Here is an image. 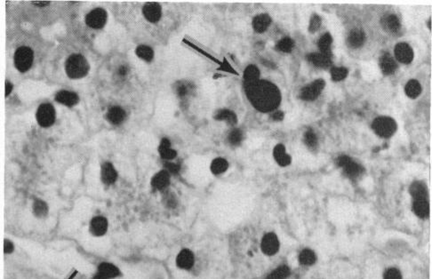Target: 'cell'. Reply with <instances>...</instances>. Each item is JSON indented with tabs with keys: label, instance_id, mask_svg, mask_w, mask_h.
<instances>
[{
	"label": "cell",
	"instance_id": "1",
	"mask_svg": "<svg viewBox=\"0 0 432 279\" xmlns=\"http://www.w3.org/2000/svg\"><path fill=\"white\" fill-rule=\"evenodd\" d=\"M244 87L247 99L259 112H274L281 102V93L272 82L259 79Z\"/></svg>",
	"mask_w": 432,
	"mask_h": 279
},
{
	"label": "cell",
	"instance_id": "2",
	"mask_svg": "<svg viewBox=\"0 0 432 279\" xmlns=\"http://www.w3.org/2000/svg\"><path fill=\"white\" fill-rule=\"evenodd\" d=\"M89 63L82 55L75 54L70 56L65 62L66 74L72 79H79L89 72Z\"/></svg>",
	"mask_w": 432,
	"mask_h": 279
},
{
	"label": "cell",
	"instance_id": "3",
	"mask_svg": "<svg viewBox=\"0 0 432 279\" xmlns=\"http://www.w3.org/2000/svg\"><path fill=\"white\" fill-rule=\"evenodd\" d=\"M373 130L380 137L390 138L397 130V123L390 117H379L373 120Z\"/></svg>",
	"mask_w": 432,
	"mask_h": 279
},
{
	"label": "cell",
	"instance_id": "4",
	"mask_svg": "<svg viewBox=\"0 0 432 279\" xmlns=\"http://www.w3.org/2000/svg\"><path fill=\"white\" fill-rule=\"evenodd\" d=\"M33 51L28 46H20L15 54V64L16 69L24 73L29 71L33 63Z\"/></svg>",
	"mask_w": 432,
	"mask_h": 279
},
{
	"label": "cell",
	"instance_id": "5",
	"mask_svg": "<svg viewBox=\"0 0 432 279\" xmlns=\"http://www.w3.org/2000/svg\"><path fill=\"white\" fill-rule=\"evenodd\" d=\"M338 167L343 169L344 174L351 179L359 177L364 173V168L357 163L354 162L352 158L348 156H341L336 160Z\"/></svg>",
	"mask_w": 432,
	"mask_h": 279
},
{
	"label": "cell",
	"instance_id": "6",
	"mask_svg": "<svg viewBox=\"0 0 432 279\" xmlns=\"http://www.w3.org/2000/svg\"><path fill=\"white\" fill-rule=\"evenodd\" d=\"M36 118L42 127H50L56 122V110L50 103H43L39 107Z\"/></svg>",
	"mask_w": 432,
	"mask_h": 279
},
{
	"label": "cell",
	"instance_id": "7",
	"mask_svg": "<svg viewBox=\"0 0 432 279\" xmlns=\"http://www.w3.org/2000/svg\"><path fill=\"white\" fill-rule=\"evenodd\" d=\"M325 86L326 83L323 79H317L302 88L300 92V98L306 102L315 101L320 95Z\"/></svg>",
	"mask_w": 432,
	"mask_h": 279
},
{
	"label": "cell",
	"instance_id": "8",
	"mask_svg": "<svg viewBox=\"0 0 432 279\" xmlns=\"http://www.w3.org/2000/svg\"><path fill=\"white\" fill-rule=\"evenodd\" d=\"M108 15L102 8H96L86 16V22L92 29H102L107 22Z\"/></svg>",
	"mask_w": 432,
	"mask_h": 279
},
{
	"label": "cell",
	"instance_id": "9",
	"mask_svg": "<svg viewBox=\"0 0 432 279\" xmlns=\"http://www.w3.org/2000/svg\"><path fill=\"white\" fill-rule=\"evenodd\" d=\"M109 228V222L104 216L98 215L92 218L89 223V232L92 236L100 238L104 236Z\"/></svg>",
	"mask_w": 432,
	"mask_h": 279
},
{
	"label": "cell",
	"instance_id": "10",
	"mask_svg": "<svg viewBox=\"0 0 432 279\" xmlns=\"http://www.w3.org/2000/svg\"><path fill=\"white\" fill-rule=\"evenodd\" d=\"M261 251L263 254L272 256L279 250V241L275 233H267L261 240Z\"/></svg>",
	"mask_w": 432,
	"mask_h": 279
},
{
	"label": "cell",
	"instance_id": "11",
	"mask_svg": "<svg viewBox=\"0 0 432 279\" xmlns=\"http://www.w3.org/2000/svg\"><path fill=\"white\" fill-rule=\"evenodd\" d=\"M121 275L119 269L111 262H101L97 268V274L95 279H111L119 277Z\"/></svg>",
	"mask_w": 432,
	"mask_h": 279
},
{
	"label": "cell",
	"instance_id": "12",
	"mask_svg": "<svg viewBox=\"0 0 432 279\" xmlns=\"http://www.w3.org/2000/svg\"><path fill=\"white\" fill-rule=\"evenodd\" d=\"M142 14L148 21L151 23H156L160 20L162 16L161 5L155 2L146 3L142 7Z\"/></svg>",
	"mask_w": 432,
	"mask_h": 279
},
{
	"label": "cell",
	"instance_id": "13",
	"mask_svg": "<svg viewBox=\"0 0 432 279\" xmlns=\"http://www.w3.org/2000/svg\"><path fill=\"white\" fill-rule=\"evenodd\" d=\"M395 57L397 61L404 64H409L413 59V51L412 47L407 43H398L395 46Z\"/></svg>",
	"mask_w": 432,
	"mask_h": 279
},
{
	"label": "cell",
	"instance_id": "14",
	"mask_svg": "<svg viewBox=\"0 0 432 279\" xmlns=\"http://www.w3.org/2000/svg\"><path fill=\"white\" fill-rule=\"evenodd\" d=\"M195 263V256L190 249H182L176 257V265L179 269L189 270Z\"/></svg>",
	"mask_w": 432,
	"mask_h": 279
},
{
	"label": "cell",
	"instance_id": "15",
	"mask_svg": "<svg viewBox=\"0 0 432 279\" xmlns=\"http://www.w3.org/2000/svg\"><path fill=\"white\" fill-rule=\"evenodd\" d=\"M151 183V187L155 190H165L170 184V173L164 169L152 177Z\"/></svg>",
	"mask_w": 432,
	"mask_h": 279
},
{
	"label": "cell",
	"instance_id": "16",
	"mask_svg": "<svg viewBox=\"0 0 432 279\" xmlns=\"http://www.w3.org/2000/svg\"><path fill=\"white\" fill-rule=\"evenodd\" d=\"M118 179V172L111 162H104L101 165V180L105 185H112Z\"/></svg>",
	"mask_w": 432,
	"mask_h": 279
},
{
	"label": "cell",
	"instance_id": "17",
	"mask_svg": "<svg viewBox=\"0 0 432 279\" xmlns=\"http://www.w3.org/2000/svg\"><path fill=\"white\" fill-rule=\"evenodd\" d=\"M126 113L123 108L119 106L111 107L106 114L107 120L111 123V125L118 126L125 121Z\"/></svg>",
	"mask_w": 432,
	"mask_h": 279
},
{
	"label": "cell",
	"instance_id": "18",
	"mask_svg": "<svg viewBox=\"0 0 432 279\" xmlns=\"http://www.w3.org/2000/svg\"><path fill=\"white\" fill-rule=\"evenodd\" d=\"M307 60L314 66L321 69H327L332 64L331 56L322 53H312L307 56Z\"/></svg>",
	"mask_w": 432,
	"mask_h": 279
},
{
	"label": "cell",
	"instance_id": "19",
	"mask_svg": "<svg viewBox=\"0 0 432 279\" xmlns=\"http://www.w3.org/2000/svg\"><path fill=\"white\" fill-rule=\"evenodd\" d=\"M382 26L383 27V29L389 33L396 34L400 30L401 23H400V20L397 18V16L389 15V16L382 17Z\"/></svg>",
	"mask_w": 432,
	"mask_h": 279
},
{
	"label": "cell",
	"instance_id": "20",
	"mask_svg": "<svg viewBox=\"0 0 432 279\" xmlns=\"http://www.w3.org/2000/svg\"><path fill=\"white\" fill-rule=\"evenodd\" d=\"M380 68L385 75H392L397 69V64L390 54H384L380 58Z\"/></svg>",
	"mask_w": 432,
	"mask_h": 279
},
{
	"label": "cell",
	"instance_id": "21",
	"mask_svg": "<svg viewBox=\"0 0 432 279\" xmlns=\"http://www.w3.org/2000/svg\"><path fill=\"white\" fill-rule=\"evenodd\" d=\"M56 101L67 107L75 106L79 101L76 93L70 91H60L56 93Z\"/></svg>",
	"mask_w": 432,
	"mask_h": 279
},
{
	"label": "cell",
	"instance_id": "22",
	"mask_svg": "<svg viewBox=\"0 0 432 279\" xmlns=\"http://www.w3.org/2000/svg\"><path fill=\"white\" fill-rule=\"evenodd\" d=\"M272 23V18L269 15L266 14H261L259 16H256L252 22L253 29L254 31L257 33H263L264 31H266L269 28V26Z\"/></svg>",
	"mask_w": 432,
	"mask_h": 279
},
{
	"label": "cell",
	"instance_id": "23",
	"mask_svg": "<svg viewBox=\"0 0 432 279\" xmlns=\"http://www.w3.org/2000/svg\"><path fill=\"white\" fill-rule=\"evenodd\" d=\"M158 152L161 158L165 159L166 161L173 160L177 156V152L174 149H172L171 142L167 138H163L161 140L160 144L158 146Z\"/></svg>",
	"mask_w": 432,
	"mask_h": 279
},
{
	"label": "cell",
	"instance_id": "24",
	"mask_svg": "<svg viewBox=\"0 0 432 279\" xmlns=\"http://www.w3.org/2000/svg\"><path fill=\"white\" fill-rule=\"evenodd\" d=\"M273 157L280 167H287L291 164V157L286 152V148L283 144H277L274 148Z\"/></svg>",
	"mask_w": 432,
	"mask_h": 279
},
{
	"label": "cell",
	"instance_id": "25",
	"mask_svg": "<svg viewBox=\"0 0 432 279\" xmlns=\"http://www.w3.org/2000/svg\"><path fill=\"white\" fill-rule=\"evenodd\" d=\"M366 41V34L360 29L352 30L348 36V45L352 48L361 47Z\"/></svg>",
	"mask_w": 432,
	"mask_h": 279
},
{
	"label": "cell",
	"instance_id": "26",
	"mask_svg": "<svg viewBox=\"0 0 432 279\" xmlns=\"http://www.w3.org/2000/svg\"><path fill=\"white\" fill-rule=\"evenodd\" d=\"M409 192L414 200H426L428 198V188L422 182H414L409 188Z\"/></svg>",
	"mask_w": 432,
	"mask_h": 279
},
{
	"label": "cell",
	"instance_id": "27",
	"mask_svg": "<svg viewBox=\"0 0 432 279\" xmlns=\"http://www.w3.org/2000/svg\"><path fill=\"white\" fill-rule=\"evenodd\" d=\"M32 213L38 219H45L49 213V207L47 203L40 198H37L32 204Z\"/></svg>",
	"mask_w": 432,
	"mask_h": 279
},
{
	"label": "cell",
	"instance_id": "28",
	"mask_svg": "<svg viewBox=\"0 0 432 279\" xmlns=\"http://www.w3.org/2000/svg\"><path fill=\"white\" fill-rule=\"evenodd\" d=\"M195 90V86L190 81H178L175 85V91L177 96L181 99L187 98L193 93Z\"/></svg>",
	"mask_w": 432,
	"mask_h": 279
},
{
	"label": "cell",
	"instance_id": "29",
	"mask_svg": "<svg viewBox=\"0 0 432 279\" xmlns=\"http://www.w3.org/2000/svg\"><path fill=\"white\" fill-rule=\"evenodd\" d=\"M215 118L218 121H225L230 126H235L237 123L236 114L227 109H221L215 114Z\"/></svg>",
	"mask_w": 432,
	"mask_h": 279
},
{
	"label": "cell",
	"instance_id": "30",
	"mask_svg": "<svg viewBox=\"0 0 432 279\" xmlns=\"http://www.w3.org/2000/svg\"><path fill=\"white\" fill-rule=\"evenodd\" d=\"M412 210L419 218L426 219L430 215V204L427 200H415Z\"/></svg>",
	"mask_w": 432,
	"mask_h": 279
},
{
	"label": "cell",
	"instance_id": "31",
	"mask_svg": "<svg viewBox=\"0 0 432 279\" xmlns=\"http://www.w3.org/2000/svg\"><path fill=\"white\" fill-rule=\"evenodd\" d=\"M244 85L250 84L260 79V70L255 65L246 67L244 71Z\"/></svg>",
	"mask_w": 432,
	"mask_h": 279
},
{
	"label": "cell",
	"instance_id": "32",
	"mask_svg": "<svg viewBox=\"0 0 432 279\" xmlns=\"http://www.w3.org/2000/svg\"><path fill=\"white\" fill-rule=\"evenodd\" d=\"M405 91H406L407 96L410 97L412 99H415L421 94L422 87L416 79H411L410 81L407 82Z\"/></svg>",
	"mask_w": 432,
	"mask_h": 279
},
{
	"label": "cell",
	"instance_id": "33",
	"mask_svg": "<svg viewBox=\"0 0 432 279\" xmlns=\"http://www.w3.org/2000/svg\"><path fill=\"white\" fill-rule=\"evenodd\" d=\"M228 167H229V163L226 159H224L222 157H217L213 160L210 168H211L212 173L216 175H218V174L225 173Z\"/></svg>",
	"mask_w": 432,
	"mask_h": 279
},
{
	"label": "cell",
	"instance_id": "34",
	"mask_svg": "<svg viewBox=\"0 0 432 279\" xmlns=\"http://www.w3.org/2000/svg\"><path fill=\"white\" fill-rule=\"evenodd\" d=\"M317 256L311 249H304L299 255V261L304 266H311L316 262Z\"/></svg>",
	"mask_w": 432,
	"mask_h": 279
},
{
	"label": "cell",
	"instance_id": "35",
	"mask_svg": "<svg viewBox=\"0 0 432 279\" xmlns=\"http://www.w3.org/2000/svg\"><path fill=\"white\" fill-rule=\"evenodd\" d=\"M332 42H333V38H332L330 33H326L322 36L317 43V46H318V49H319L320 53L330 56Z\"/></svg>",
	"mask_w": 432,
	"mask_h": 279
},
{
	"label": "cell",
	"instance_id": "36",
	"mask_svg": "<svg viewBox=\"0 0 432 279\" xmlns=\"http://www.w3.org/2000/svg\"><path fill=\"white\" fill-rule=\"evenodd\" d=\"M136 56L139 58H141L143 61H150L153 60L154 58V51L151 48V46H146V45H141L138 46L136 49Z\"/></svg>",
	"mask_w": 432,
	"mask_h": 279
},
{
	"label": "cell",
	"instance_id": "37",
	"mask_svg": "<svg viewBox=\"0 0 432 279\" xmlns=\"http://www.w3.org/2000/svg\"><path fill=\"white\" fill-rule=\"evenodd\" d=\"M294 47H295V41L289 37H285L276 43L275 49L277 52L290 53L294 49Z\"/></svg>",
	"mask_w": 432,
	"mask_h": 279
},
{
	"label": "cell",
	"instance_id": "38",
	"mask_svg": "<svg viewBox=\"0 0 432 279\" xmlns=\"http://www.w3.org/2000/svg\"><path fill=\"white\" fill-rule=\"evenodd\" d=\"M290 276V269L287 265H282L267 276L266 279H287Z\"/></svg>",
	"mask_w": 432,
	"mask_h": 279
},
{
	"label": "cell",
	"instance_id": "39",
	"mask_svg": "<svg viewBox=\"0 0 432 279\" xmlns=\"http://www.w3.org/2000/svg\"><path fill=\"white\" fill-rule=\"evenodd\" d=\"M349 71L344 67H333L331 69V77L334 81H342L348 76Z\"/></svg>",
	"mask_w": 432,
	"mask_h": 279
},
{
	"label": "cell",
	"instance_id": "40",
	"mask_svg": "<svg viewBox=\"0 0 432 279\" xmlns=\"http://www.w3.org/2000/svg\"><path fill=\"white\" fill-rule=\"evenodd\" d=\"M303 142L307 147L311 149H315L317 146V138L315 132L312 130H308L303 136Z\"/></svg>",
	"mask_w": 432,
	"mask_h": 279
},
{
	"label": "cell",
	"instance_id": "41",
	"mask_svg": "<svg viewBox=\"0 0 432 279\" xmlns=\"http://www.w3.org/2000/svg\"><path fill=\"white\" fill-rule=\"evenodd\" d=\"M229 142L231 143L232 146H237L241 143L243 141V132L240 129H233L229 136H228Z\"/></svg>",
	"mask_w": 432,
	"mask_h": 279
},
{
	"label": "cell",
	"instance_id": "42",
	"mask_svg": "<svg viewBox=\"0 0 432 279\" xmlns=\"http://www.w3.org/2000/svg\"><path fill=\"white\" fill-rule=\"evenodd\" d=\"M321 26V18L319 16H317V14L312 15L310 20V24H309V31L312 33H315L316 31H318V29Z\"/></svg>",
	"mask_w": 432,
	"mask_h": 279
},
{
	"label": "cell",
	"instance_id": "43",
	"mask_svg": "<svg viewBox=\"0 0 432 279\" xmlns=\"http://www.w3.org/2000/svg\"><path fill=\"white\" fill-rule=\"evenodd\" d=\"M384 279H402V275L396 268H391L385 271Z\"/></svg>",
	"mask_w": 432,
	"mask_h": 279
},
{
	"label": "cell",
	"instance_id": "44",
	"mask_svg": "<svg viewBox=\"0 0 432 279\" xmlns=\"http://www.w3.org/2000/svg\"><path fill=\"white\" fill-rule=\"evenodd\" d=\"M164 166H165V170H166L170 174L176 175L179 173L180 170H181V167L176 163L166 162Z\"/></svg>",
	"mask_w": 432,
	"mask_h": 279
},
{
	"label": "cell",
	"instance_id": "45",
	"mask_svg": "<svg viewBox=\"0 0 432 279\" xmlns=\"http://www.w3.org/2000/svg\"><path fill=\"white\" fill-rule=\"evenodd\" d=\"M3 248H4V253L5 254H11L15 251V244L9 239H5Z\"/></svg>",
	"mask_w": 432,
	"mask_h": 279
},
{
	"label": "cell",
	"instance_id": "46",
	"mask_svg": "<svg viewBox=\"0 0 432 279\" xmlns=\"http://www.w3.org/2000/svg\"><path fill=\"white\" fill-rule=\"evenodd\" d=\"M164 200H165V202H166V206L171 207V208L176 207V203H177V202H176V198H175V196H174L173 194H168V195L165 196Z\"/></svg>",
	"mask_w": 432,
	"mask_h": 279
},
{
	"label": "cell",
	"instance_id": "47",
	"mask_svg": "<svg viewBox=\"0 0 432 279\" xmlns=\"http://www.w3.org/2000/svg\"><path fill=\"white\" fill-rule=\"evenodd\" d=\"M284 118V113L281 111H276L272 115V119L274 121H282Z\"/></svg>",
	"mask_w": 432,
	"mask_h": 279
},
{
	"label": "cell",
	"instance_id": "48",
	"mask_svg": "<svg viewBox=\"0 0 432 279\" xmlns=\"http://www.w3.org/2000/svg\"><path fill=\"white\" fill-rule=\"evenodd\" d=\"M127 73H128V68H127L126 65H121V66L118 69V76H126Z\"/></svg>",
	"mask_w": 432,
	"mask_h": 279
},
{
	"label": "cell",
	"instance_id": "49",
	"mask_svg": "<svg viewBox=\"0 0 432 279\" xmlns=\"http://www.w3.org/2000/svg\"><path fill=\"white\" fill-rule=\"evenodd\" d=\"M12 90H13L12 83L8 81V80H6V82H5V96H8L10 94Z\"/></svg>",
	"mask_w": 432,
	"mask_h": 279
},
{
	"label": "cell",
	"instance_id": "50",
	"mask_svg": "<svg viewBox=\"0 0 432 279\" xmlns=\"http://www.w3.org/2000/svg\"><path fill=\"white\" fill-rule=\"evenodd\" d=\"M33 4L38 6H45V5H49V2H45V1H33Z\"/></svg>",
	"mask_w": 432,
	"mask_h": 279
}]
</instances>
